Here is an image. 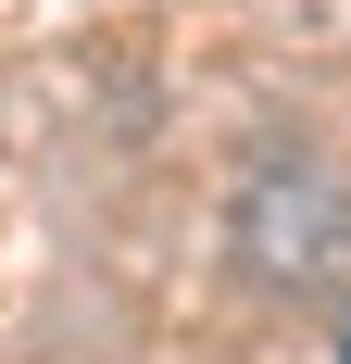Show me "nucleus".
I'll return each mask as SVG.
<instances>
[{
    "mask_svg": "<svg viewBox=\"0 0 351 364\" xmlns=\"http://www.w3.org/2000/svg\"><path fill=\"white\" fill-rule=\"evenodd\" d=\"M339 364H351V339H339Z\"/></svg>",
    "mask_w": 351,
    "mask_h": 364,
    "instance_id": "nucleus-1",
    "label": "nucleus"
}]
</instances>
